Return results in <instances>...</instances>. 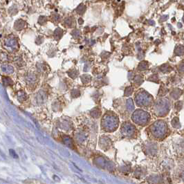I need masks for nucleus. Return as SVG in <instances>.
Segmentation results:
<instances>
[{"label": "nucleus", "instance_id": "obj_1", "mask_svg": "<svg viewBox=\"0 0 184 184\" xmlns=\"http://www.w3.org/2000/svg\"><path fill=\"white\" fill-rule=\"evenodd\" d=\"M102 125L105 129H115L117 126V119L112 116H105L102 121Z\"/></svg>", "mask_w": 184, "mask_h": 184}, {"label": "nucleus", "instance_id": "obj_2", "mask_svg": "<svg viewBox=\"0 0 184 184\" xmlns=\"http://www.w3.org/2000/svg\"><path fill=\"white\" fill-rule=\"evenodd\" d=\"M134 121H135L136 123H146L149 119V115L146 112H144L143 111H136L134 114L133 116Z\"/></svg>", "mask_w": 184, "mask_h": 184}, {"label": "nucleus", "instance_id": "obj_3", "mask_svg": "<svg viewBox=\"0 0 184 184\" xmlns=\"http://www.w3.org/2000/svg\"><path fill=\"white\" fill-rule=\"evenodd\" d=\"M165 131H166V126L164 123L159 121L154 124L153 127V132L155 136H161L165 133Z\"/></svg>", "mask_w": 184, "mask_h": 184}, {"label": "nucleus", "instance_id": "obj_4", "mask_svg": "<svg viewBox=\"0 0 184 184\" xmlns=\"http://www.w3.org/2000/svg\"><path fill=\"white\" fill-rule=\"evenodd\" d=\"M150 97L145 92H141L136 97V102L138 105H146L150 103Z\"/></svg>", "mask_w": 184, "mask_h": 184}, {"label": "nucleus", "instance_id": "obj_5", "mask_svg": "<svg viewBox=\"0 0 184 184\" xmlns=\"http://www.w3.org/2000/svg\"><path fill=\"white\" fill-rule=\"evenodd\" d=\"M134 127L132 125H131L130 124H126L123 127V132L126 135H129L133 132Z\"/></svg>", "mask_w": 184, "mask_h": 184}, {"label": "nucleus", "instance_id": "obj_6", "mask_svg": "<svg viewBox=\"0 0 184 184\" xmlns=\"http://www.w3.org/2000/svg\"><path fill=\"white\" fill-rule=\"evenodd\" d=\"M24 26H25V22L22 19L17 20V22H15V27L17 30H21L24 28Z\"/></svg>", "mask_w": 184, "mask_h": 184}, {"label": "nucleus", "instance_id": "obj_7", "mask_svg": "<svg viewBox=\"0 0 184 184\" xmlns=\"http://www.w3.org/2000/svg\"><path fill=\"white\" fill-rule=\"evenodd\" d=\"M62 29H57L56 30V31L54 33V35L56 37H58V38H60L62 36Z\"/></svg>", "mask_w": 184, "mask_h": 184}, {"label": "nucleus", "instance_id": "obj_8", "mask_svg": "<svg viewBox=\"0 0 184 184\" xmlns=\"http://www.w3.org/2000/svg\"><path fill=\"white\" fill-rule=\"evenodd\" d=\"M127 107H128V109L129 110V111H132V110H133L134 104H133V102H132V100L129 99L128 100H127Z\"/></svg>", "mask_w": 184, "mask_h": 184}, {"label": "nucleus", "instance_id": "obj_9", "mask_svg": "<svg viewBox=\"0 0 184 184\" xmlns=\"http://www.w3.org/2000/svg\"><path fill=\"white\" fill-rule=\"evenodd\" d=\"M46 21H47V18H46L45 16H40V17H39V19H38L39 24L43 25V24H46Z\"/></svg>", "mask_w": 184, "mask_h": 184}, {"label": "nucleus", "instance_id": "obj_10", "mask_svg": "<svg viewBox=\"0 0 184 184\" xmlns=\"http://www.w3.org/2000/svg\"><path fill=\"white\" fill-rule=\"evenodd\" d=\"M9 151H10V154L11 155L12 157L15 158V159H17V158H18V156H17V154L15 153V152L14 150H10Z\"/></svg>", "mask_w": 184, "mask_h": 184}, {"label": "nucleus", "instance_id": "obj_11", "mask_svg": "<svg viewBox=\"0 0 184 184\" xmlns=\"http://www.w3.org/2000/svg\"><path fill=\"white\" fill-rule=\"evenodd\" d=\"M65 24H67V25H71L72 24V19H71L70 17H68L67 19H65Z\"/></svg>", "mask_w": 184, "mask_h": 184}, {"label": "nucleus", "instance_id": "obj_12", "mask_svg": "<svg viewBox=\"0 0 184 184\" xmlns=\"http://www.w3.org/2000/svg\"><path fill=\"white\" fill-rule=\"evenodd\" d=\"M53 18L54 19V20H55V21H59V20H60V15L55 14V15H53Z\"/></svg>", "mask_w": 184, "mask_h": 184}]
</instances>
